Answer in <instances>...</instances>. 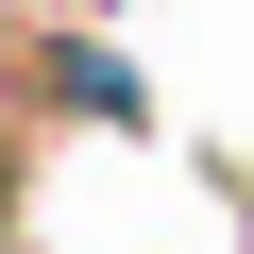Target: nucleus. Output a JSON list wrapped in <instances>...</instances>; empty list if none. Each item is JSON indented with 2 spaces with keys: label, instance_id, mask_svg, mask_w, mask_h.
<instances>
[{
  "label": "nucleus",
  "instance_id": "1",
  "mask_svg": "<svg viewBox=\"0 0 254 254\" xmlns=\"http://www.w3.org/2000/svg\"><path fill=\"white\" fill-rule=\"evenodd\" d=\"M17 17H34V34H85V17H119V0H17Z\"/></svg>",
  "mask_w": 254,
  "mask_h": 254
}]
</instances>
